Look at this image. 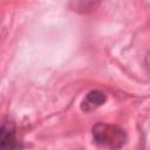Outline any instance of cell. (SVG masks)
<instances>
[{
    "mask_svg": "<svg viewBox=\"0 0 150 150\" xmlns=\"http://www.w3.org/2000/svg\"><path fill=\"white\" fill-rule=\"evenodd\" d=\"M107 101V96L103 91L101 90H90L81 102V109L86 112H90L95 109H97L98 107H101L102 104H104Z\"/></svg>",
    "mask_w": 150,
    "mask_h": 150,
    "instance_id": "obj_3",
    "label": "cell"
},
{
    "mask_svg": "<svg viewBox=\"0 0 150 150\" xmlns=\"http://www.w3.org/2000/svg\"><path fill=\"white\" fill-rule=\"evenodd\" d=\"M91 136L95 144L108 150L122 149L128 139L127 132L123 128L110 123H96L91 128Z\"/></svg>",
    "mask_w": 150,
    "mask_h": 150,
    "instance_id": "obj_1",
    "label": "cell"
},
{
    "mask_svg": "<svg viewBox=\"0 0 150 150\" xmlns=\"http://www.w3.org/2000/svg\"><path fill=\"white\" fill-rule=\"evenodd\" d=\"M16 127L12 121L4 122L0 125V150H22Z\"/></svg>",
    "mask_w": 150,
    "mask_h": 150,
    "instance_id": "obj_2",
    "label": "cell"
}]
</instances>
